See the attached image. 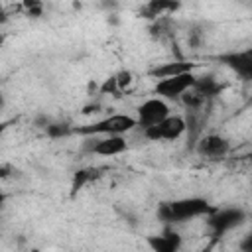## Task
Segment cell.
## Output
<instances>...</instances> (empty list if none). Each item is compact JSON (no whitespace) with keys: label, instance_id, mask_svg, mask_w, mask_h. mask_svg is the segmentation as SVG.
Returning a JSON list of instances; mask_svg holds the SVG:
<instances>
[{"label":"cell","instance_id":"14","mask_svg":"<svg viewBox=\"0 0 252 252\" xmlns=\"http://www.w3.org/2000/svg\"><path fill=\"white\" fill-rule=\"evenodd\" d=\"M98 177V169L94 167H81L73 173V181H71V193L75 195L77 191H81L85 185H89L93 179Z\"/></svg>","mask_w":252,"mask_h":252},{"label":"cell","instance_id":"6","mask_svg":"<svg viewBox=\"0 0 252 252\" xmlns=\"http://www.w3.org/2000/svg\"><path fill=\"white\" fill-rule=\"evenodd\" d=\"M169 114L171 112H169L167 100H163L159 96H152V98H146L136 108V122H138V128L144 130V128H150V126L163 122Z\"/></svg>","mask_w":252,"mask_h":252},{"label":"cell","instance_id":"1","mask_svg":"<svg viewBox=\"0 0 252 252\" xmlns=\"http://www.w3.org/2000/svg\"><path fill=\"white\" fill-rule=\"evenodd\" d=\"M217 207H213L203 197H183V199H171L158 205V219L165 226H175L199 217H209Z\"/></svg>","mask_w":252,"mask_h":252},{"label":"cell","instance_id":"16","mask_svg":"<svg viewBox=\"0 0 252 252\" xmlns=\"http://www.w3.org/2000/svg\"><path fill=\"white\" fill-rule=\"evenodd\" d=\"M45 130L51 138H61V136H67V134L73 132V128H69L67 124H47Z\"/></svg>","mask_w":252,"mask_h":252},{"label":"cell","instance_id":"2","mask_svg":"<svg viewBox=\"0 0 252 252\" xmlns=\"http://www.w3.org/2000/svg\"><path fill=\"white\" fill-rule=\"evenodd\" d=\"M134 128H138L136 116H132V114H108V116L93 120L85 126H77V128H73V132L87 136V138H94V136H124L128 132H132Z\"/></svg>","mask_w":252,"mask_h":252},{"label":"cell","instance_id":"21","mask_svg":"<svg viewBox=\"0 0 252 252\" xmlns=\"http://www.w3.org/2000/svg\"><path fill=\"white\" fill-rule=\"evenodd\" d=\"M246 158H248V161H250V163H252V152H250V154H248V156H246Z\"/></svg>","mask_w":252,"mask_h":252},{"label":"cell","instance_id":"8","mask_svg":"<svg viewBox=\"0 0 252 252\" xmlns=\"http://www.w3.org/2000/svg\"><path fill=\"white\" fill-rule=\"evenodd\" d=\"M217 61H219L220 65H224L226 69H230L238 79L252 83V57H250L248 49L220 53V55L217 57Z\"/></svg>","mask_w":252,"mask_h":252},{"label":"cell","instance_id":"4","mask_svg":"<svg viewBox=\"0 0 252 252\" xmlns=\"http://www.w3.org/2000/svg\"><path fill=\"white\" fill-rule=\"evenodd\" d=\"M195 83H197V75L193 71L169 79H159L154 85V94L163 100H181L183 94L195 87Z\"/></svg>","mask_w":252,"mask_h":252},{"label":"cell","instance_id":"13","mask_svg":"<svg viewBox=\"0 0 252 252\" xmlns=\"http://www.w3.org/2000/svg\"><path fill=\"white\" fill-rule=\"evenodd\" d=\"M179 8L177 2H165V0H152L150 4L144 6V14L146 18H152V20H159V18H165L169 12H175Z\"/></svg>","mask_w":252,"mask_h":252},{"label":"cell","instance_id":"7","mask_svg":"<svg viewBox=\"0 0 252 252\" xmlns=\"http://www.w3.org/2000/svg\"><path fill=\"white\" fill-rule=\"evenodd\" d=\"M195 152L203 159L219 161L230 154V142L220 134H203L195 144Z\"/></svg>","mask_w":252,"mask_h":252},{"label":"cell","instance_id":"12","mask_svg":"<svg viewBox=\"0 0 252 252\" xmlns=\"http://www.w3.org/2000/svg\"><path fill=\"white\" fill-rule=\"evenodd\" d=\"M193 91H197V93L209 102L211 98H215L217 94H220L222 85H220L213 75H205V77H197V83H195Z\"/></svg>","mask_w":252,"mask_h":252},{"label":"cell","instance_id":"17","mask_svg":"<svg viewBox=\"0 0 252 252\" xmlns=\"http://www.w3.org/2000/svg\"><path fill=\"white\" fill-rule=\"evenodd\" d=\"M116 83H118V91L124 93L134 83V75L130 71H120V73H116Z\"/></svg>","mask_w":252,"mask_h":252},{"label":"cell","instance_id":"9","mask_svg":"<svg viewBox=\"0 0 252 252\" xmlns=\"http://www.w3.org/2000/svg\"><path fill=\"white\" fill-rule=\"evenodd\" d=\"M87 150L93 156H102V158H114L120 156L128 150V142L124 136H94L89 138V146Z\"/></svg>","mask_w":252,"mask_h":252},{"label":"cell","instance_id":"10","mask_svg":"<svg viewBox=\"0 0 252 252\" xmlns=\"http://www.w3.org/2000/svg\"><path fill=\"white\" fill-rule=\"evenodd\" d=\"M146 244L152 248V252H181L183 240H181V234L173 226H165L159 234L148 236Z\"/></svg>","mask_w":252,"mask_h":252},{"label":"cell","instance_id":"20","mask_svg":"<svg viewBox=\"0 0 252 252\" xmlns=\"http://www.w3.org/2000/svg\"><path fill=\"white\" fill-rule=\"evenodd\" d=\"M217 242H219L217 238H211V240H209L201 250H197V252H213V250H215V246H217Z\"/></svg>","mask_w":252,"mask_h":252},{"label":"cell","instance_id":"22","mask_svg":"<svg viewBox=\"0 0 252 252\" xmlns=\"http://www.w3.org/2000/svg\"><path fill=\"white\" fill-rule=\"evenodd\" d=\"M32 252H39V250H32Z\"/></svg>","mask_w":252,"mask_h":252},{"label":"cell","instance_id":"15","mask_svg":"<svg viewBox=\"0 0 252 252\" xmlns=\"http://www.w3.org/2000/svg\"><path fill=\"white\" fill-rule=\"evenodd\" d=\"M98 93L100 94H112V96H118L120 91H118V83H116V75L104 79V83L98 87Z\"/></svg>","mask_w":252,"mask_h":252},{"label":"cell","instance_id":"19","mask_svg":"<svg viewBox=\"0 0 252 252\" xmlns=\"http://www.w3.org/2000/svg\"><path fill=\"white\" fill-rule=\"evenodd\" d=\"M240 252H252V228H250V232L240 240Z\"/></svg>","mask_w":252,"mask_h":252},{"label":"cell","instance_id":"11","mask_svg":"<svg viewBox=\"0 0 252 252\" xmlns=\"http://www.w3.org/2000/svg\"><path fill=\"white\" fill-rule=\"evenodd\" d=\"M195 63H189V61H167V63H161V65H156L154 69H150V77H154L156 81L159 79H169V77H177V75H183V73H191L195 71Z\"/></svg>","mask_w":252,"mask_h":252},{"label":"cell","instance_id":"18","mask_svg":"<svg viewBox=\"0 0 252 252\" xmlns=\"http://www.w3.org/2000/svg\"><path fill=\"white\" fill-rule=\"evenodd\" d=\"M24 8L28 10V14H30V16H39V14H41V10H43V6H41L39 2H26V4H24Z\"/></svg>","mask_w":252,"mask_h":252},{"label":"cell","instance_id":"3","mask_svg":"<svg viewBox=\"0 0 252 252\" xmlns=\"http://www.w3.org/2000/svg\"><path fill=\"white\" fill-rule=\"evenodd\" d=\"M207 219V228L211 230V238H220L226 232L234 230L236 226H240L246 220V213L240 207H222V209H215Z\"/></svg>","mask_w":252,"mask_h":252},{"label":"cell","instance_id":"5","mask_svg":"<svg viewBox=\"0 0 252 252\" xmlns=\"http://www.w3.org/2000/svg\"><path fill=\"white\" fill-rule=\"evenodd\" d=\"M142 134L150 142H175L183 134H187V122L179 114H169L163 122L150 126V128H144Z\"/></svg>","mask_w":252,"mask_h":252}]
</instances>
